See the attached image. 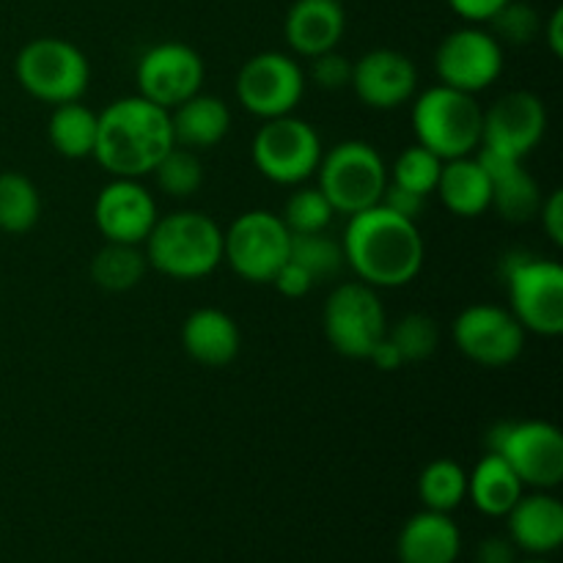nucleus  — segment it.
Returning <instances> with one entry per match:
<instances>
[{
    "label": "nucleus",
    "instance_id": "f257e3e1",
    "mask_svg": "<svg viewBox=\"0 0 563 563\" xmlns=\"http://www.w3.org/2000/svg\"><path fill=\"white\" fill-rule=\"evenodd\" d=\"M344 264L374 289H401L423 269V236L418 223L399 218L383 203L346 218Z\"/></svg>",
    "mask_w": 563,
    "mask_h": 563
},
{
    "label": "nucleus",
    "instance_id": "f03ea898",
    "mask_svg": "<svg viewBox=\"0 0 563 563\" xmlns=\"http://www.w3.org/2000/svg\"><path fill=\"white\" fill-rule=\"evenodd\" d=\"M170 113L141 93L110 102L97 113L93 159L119 179H141L174 148Z\"/></svg>",
    "mask_w": 563,
    "mask_h": 563
},
{
    "label": "nucleus",
    "instance_id": "7ed1b4c3",
    "mask_svg": "<svg viewBox=\"0 0 563 563\" xmlns=\"http://www.w3.org/2000/svg\"><path fill=\"white\" fill-rule=\"evenodd\" d=\"M143 245L148 267L174 280H201L223 262V229L196 209L157 218Z\"/></svg>",
    "mask_w": 563,
    "mask_h": 563
},
{
    "label": "nucleus",
    "instance_id": "20e7f679",
    "mask_svg": "<svg viewBox=\"0 0 563 563\" xmlns=\"http://www.w3.org/2000/svg\"><path fill=\"white\" fill-rule=\"evenodd\" d=\"M484 108L473 93L456 88H427L412 102V132L416 141L440 159H456L476 154L482 146Z\"/></svg>",
    "mask_w": 563,
    "mask_h": 563
},
{
    "label": "nucleus",
    "instance_id": "39448f33",
    "mask_svg": "<svg viewBox=\"0 0 563 563\" xmlns=\"http://www.w3.org/2000/svg\"><path fill=\"white\" fill-rule=\"evenodd\" d=\"M317 176L330 207L346 218L377 207L388 185L383 154L366 141H341L322 152Z\"/></svg>",
    "mask_w": 563,
    "mask_h": 563
},
{
    "label": "nucleus",
    "instance_id": "423d86ee",
    "mask_svg": "<svg viewBox=\"0 0 563 563\" xmlns=\"http://www.w3.org/2000/svg\"><path fill=\"white\" fill-rule=\"evenodd\" d=\"M16 82L33 99L47 104L75 102L91 82V66L77 44L58 36H42L27 42L14 60Z\"/></svg>",
    "mask_w": 563,
    "mask_h": 563
},
{
    "label": "nucleus",
    "instance_id": "0eeeda50",
    "mask_svg": "<svg viewBox=\"0 0 563 563\" xmlns=\"http://www.w3.org/2000/svg\"><path fill=\"white\" fill-rule=\"evenodd\" d=\"M509 311L526 333L555 339L563 333V267L537 256H511L506 264Z\"/></svg>",
    "mask_w": 563,
    "mask_h": 563
},
{
    "label": "nucleus",
    "instance_id": "6e6552de",
    "mask_svg": "<svg viewBox=\"0 0 563 563\" xmlns=\"http://www.w3.org/2000/svg\"><path fill=\"white\" fill-rule=\"evenodd\" d=\"M322 330L328 344L350 361H366L377 341L388 333L383 300L377 289L363 280H346L330 291L322 311Z\"/></svg>",
    "mask_w": 563,
    "mask_h": 563
},
{
    "label": "nucleus",
    "instance_id": "1a4fd4ad",
    "mask_svg": "<svg viewBox=\"0 0 563 563\" xmlns=\"http://www.w3.org/2000/svg\"><path fill=\"white\" fill-rule=\"evenodd\" d=\"M487 449L500 454L526 487L553 489L563 482V434L550 421H504L489 429Z\"/></svg>",
    "mask_w": 563,
    "mask_h": 563
},
{
    "label": "nucleus",
    "instance_id": "9d476101",
    "mask_svg": "<svg viewBox=\"0 0 563 563\" xmlns=\"http://www.w3.org/2000/svg\"><path fill=\"white\" fill-rule=\"evenodd\" d=\"M253 163L264 179L295 187L311 179L322 159V141L308 121L297 115L267 119L253 135Z\"/></svg>",
    "mask_w": 563,
    "mask_h": 563
},
{
    "label": "nucleus",
    "instance_id": "9b49d317",
    "mask_svg": "<svg viewBox=\"0 0 563 563\" xmlns=\"http://www.w3.org/2000/svg\"><path fill=\"white\" fill-rule=\"evenodd\" d=\"M289 242L280 214L251 209L223 231V262L247 284H269L289 258Z\"/></svg>",
    "mask_w": 563,
    "mask_h": 563
},
{
    "label": "nucleus",
    "instance_id": "f8f14e48",
    "mask_svg": "<svg viewBox=\"0 0 563 563\" xmlns=\"http://www.w3.org/2000/svg\"><path fill=\"white\" fill-rule=\"evenodd\" d=\"M306 93V71L291 55L258 53L242 64L236 75V99L251 115L262 121L295 113Z\"/></svg>",
    "mask_w": 563,
    "mask_h": 563
},
{
    "label": "nucleus",
    "instance_id": "ddd939ff",
    "mask_svg": "<svg viewBox=\"0 0 563 563\" xmlns=\"http://www.w3.org/2000/svg\"><path fill=\"white\" fill-rule=\"evenodd\" d=\"M434 71L443 86L476 97L504 75V44L478 25L451 31L434 53Z\"/></svg>",
    "mask_w": 563,
    "mask_h": 563
},
{
    "label": "nucleus",
    "instance_id": "4468645a",
    "mask_svg": "<svg viewBox=\"0 0 563 563\" xmlns=\"http://www.w3.org/2000/svg\"><path fill=\"white\" fill-rule=\"evenodd\" d=\"M454 344L467 361L484 368L511 366L526 350V330L509 308L473 302L454 322Z\"/></svg>",
    "mask_w": 563,
    "mask_h": 563
},
{
    "label": "nucleus",
    "instance_id": "2eb2a0df",
    "mask_svg": "<svg viewBox=\"0 0 563 563\" xmlns=\"http://www.w3.org/2000/svg\"><path fill=\"white\" fill-rule=\"evenodd\" d=\"M203 58L185 42L154 44L135 66L137 93L165 110L196 97L203 86Z\"/></svg>",
    "mask_w": 563,
    "mask_h": 563
},
{
    "label": "nucleus",
    "instance_id": "dca6fc26",
    "mask_svg": "<svg viewBox=\"0 0 563 563\" xmlns=\"http://www.w3.org/2000/svg\"><path fill=\"white\" fill-rule=\"evenodd\" d=\"M548 132V108L531 91H509L495 99L482 119V146L526 159Z\"/></svg>",
    "mask_w": 563,
    "mask_h": 563
},
{
    "label": "nucleus",
    "instance_id": "f3484780",
    "mask_svg": "<svg viewBox=\"0 0 563 563\" xmlns=\"http://www.w3.org/2000/svg\"><path fill=\"white\" fill-rule=\"evenodd\" d=\"M157 203L141 179H113L99 190L93 201V223L104 242L143 245L157 223Z\"/></svg>",
    "mask_w": 563,
    "mask_h": 563
},
{
    "label": "nucleus",
    "instance_id": "a211bd4d",
    "mask_svg": "<svg viewBox=\"0 0 563 563\" xmlns=\"http://www.w3.org/2000/svg\"><path fill=\"white\" fill-rule=\"evenodd\" d=\"M350 88L366 108L396 110L418 91V69L410 55L379 47L352 60Z\"/></svg>",
    "mask_w": 563,
    "mask_h": 563
},
{
    "label": "nucleus",
    "instance_id": "6ab92c4d",
    "mask_svg": "<svg viewBox=\"0 0 563 563\" xmlns=\"http://www.w3.org/2000/svg\"><path fill=\"white\" fill-rule=\"evenodd\" d=\"M476 159L487 170L489 185H493V207L509 223H528L537 218L542 207V190L537 179L522 168V159L506 157L493 148L478 146Z\"/></svg>",
    "mask_w": 563,
    "mask_h": 563
},
{
    "label": "nucleus",
    "instance_id": "aec40b11",
    "mask_svg": "<svg viewBox=\"0 0 563 563\" xmlns=\"http://www.w3.org/2000/svg\"><path fill=\"white\" fill-rule=\"evenodd\" d=\"M344 31L346 14L341 0H295L286 11V44L308 60L339 47Z\"/></svg>",
    "mask_w": 563,
    "mask_h": 563
},
{
    "label": "nucleus",
    "instance_id": "412c9836",
    "mask_svg": "<svg viewBox=\"0 0 563 563\" xmlns=\"http://www.w3.org/2000/svg\"><path fill=\"white\" fill-rule=\"evenodd\" d=\"M506 520H509V539L517 550L548 555L563 544V504L548 489L522 495L511 506Z\"/></svg>",
    "mask_w": 563,
    "mask_h": 563
},
{
    "label": "nucleus",
    "instance_id": "4be33fe9",
    "mask_svg": "<svg viewBox=\"0 0 563 563\" xmlns=\"http://www.w3.org/2000/svg\"><path fill=\"white\" fill-rule=\"evenodd\" d=\"M462 553L460 526L443 511H418L405 522L396 542L401 563H456Z\"/></svg>",
    "mask_w": 563,
    "mask_h": 563
},
{
    "label": "nucleus",
    "instance_id": "5701e85b",
    "mask_svg": "<svg viewBox=\"0 0 563 563\" xmlns=\"http://www.w3.org/2000/svg\"><path fill=\"white\" fill-rule=\"evenodd\" d=\"M240 328L220 308H198L181 324V346L196 363L223 368L240 355Z\"/></svg>",
    "mask_w": 563,
    "mask_h": 563
},
{
    "label": "nucleus",
    "instance_id": "b1692460",
    "mask_svg": "<svg viewBox=\"0 0 563 563\" xmlns=\"http://www.w3.org/2000/svg\"><path fill=\"white\" fill-rule=\"evenodd\" d=\"M434 192L443 207L456 218H482L493 207V185L487 170L473 154L456 159H443Z\"/></svg>",
    "mask_w": 563,
    "mask_h": 563
},
{
    "label": "nucleus",
    "instance_id": "393cba45",
    "mask_svg": "<svg viewBox=\"0 0 563 563\" xmlns=\"http://www.w3.org/2000/svg\"><path fill=\"white\" fill-rule=\"evenodd\" d=\"M170 113V126H174V143L185 148H212L229 135L231 130V110L229 104L212 93L190 97L187 102L176 104Z\"/></svg>",
    "mask_w": 563,
    "mask_h": 563
},
{
    "label": "nucleus",
    "instance_id": "a878e982",
    "mask_svg": "<svg viewBox=\"0 0 563 563\" xmlns=\"http://www.w3.org/2000/svg\"><path fill=\"white\" fill-rule=\"evenodd\" d=\"M522 489L526 484L511 471L509 462L493 451H487V456H482L467 476V498L487 517L509 515L511 506L522 498Z\"/></svg>",
    "mask_w": 563,
    "mask_h": 563
},
{
    "label": "nucleus",
    "instance_id": "bb28decb",
    "mask_svg": "<svg viewBox=\"0 0 563 563\" xmlns=\"http://www.w3.org/2000/svg\"><path fill=\"white\" fill-rule=\"evenodd\" d=\"M49 146L66 159L93 157L97 146V113L75 99V102L55 104L47 121Z\"/></svg>",
    "mask_w": 563,
    "mask_h": 563
},
{
    "label": "nucleus",
    "instance_id": "cd10ccee",
    "mask_svg": "<svg viewBox=\"0 0 563 563\" xmlns=\"http://www.w3.org/2000/svg\"><path fill=\"white\" fill-rule=\"evenodd\" d=\"M148 262L141 245L104 242L91 258V280L104 291H130L146 275Z\"/></svg>",
    "mask_w": 563,
    "mask_h": 563
},
{
    "label": "nucleus",
    "instance_id": "c85d7f7f",
    "mask_svg": "<svg viewBox=\"0 0 563 563\" xmlns=\"http://www.w3.org/2000/svg\"><path fill=\"white\" fill-rule=\"evenodd\" d=\"M42 198L36 185L20 170H0V231L25 234L38 223Z\"/></svg>",
    "mask_w": 563,
    "mask_h": 563
},
{
    "label": "nucleus",
    "instance_id": "c756f323",
    "mask_svg": "<svg viewBox=\"0 0 563 563\" xmlns=\"http://www.w3.org/2000/svg\"><path fill=\"white\" fill-rule=\"evenodd\" d=\"M423 509L451 515L467 498V473L454 460H434L418 476Z\"/></svg>",
    "mask_w": 563,
    "mask_h": 563
},
{
    "label": "nucleus",
    "instance_id": "7c9ffc66",
    "mask_svg": "<svg viewBox=\"0 0 563 563\" xmlns=\"http://www.w3.org/2000/svg\"><path fill=\"white\" fill-rule=\"evenodd\" d=\"M289 258L311 275L313 284H317V280L335 278V275L341 273V267H344L341 242L328 236V231H317V234H291Z\"/></svg>",
    "mask_w": 563,
    "mask_h": 563
},
{
    "label": "nucleus",
    "instance_id": "2f4dec72",
    "mask_svg": "<svg viewBox=\"0 0 563 563\" xmlns=\"http://www.w3.org/2000/svg\"><path fill=\"white\" fill-rule=\"evenodd\" d=\"M152 176L165 196L190 198L201 190L203 165L192 148L174 146L163 159H159L157 168L152 170Z\"/></svg>",
    "mask_w": 563,
    "mask_h": 563
},
{
    "label": "nucleus",
    "instance_id": "473e14b6",
    "mask_svg": "<svg viewBox=\"0 0 563 563\" xmlns=\"http://www.w3.org/2000/svg\"><path fill=\"white\" fill-rule=\"evenodd\" d=\"M440 168H443V159H440L438 154L423 148L421 143H412V146L399 152L394 168H390L388 181L429 198L434 192V187H438Z\"/></svg>",
    "mask_w": 563,
    "mask_h": 563
},
{
    "label": "nucleus",
    "instance_id": "72a5a7b5",
    "mask_svg": "<svg viewBox=\"0 0 563 563\" xmlns=\"http://www.w3.org/2000/svg\"><path fill=\"white\" fill-rule=\"evenodd\" d=\"M335 218V209L324 198L319 187H300L286 201L280 220L286 223L289 234H317V231H328Z\"/></svg>",
    "mask_w": 563,
    "mask_h": 563
},
{
    "label": "nucleus",
    "instance_id": "f704fd0d",
    "mask_svg": "<svg viewBox=\"0 0 563 563\" xmlns=\"http://www.w3.org/2000/svg\"><path fill=\"white\" fill-rule=\"evenodd\" d=\"M385 335L399 350L405 363L427 361V357L434 355V350L440 344L438 322L432 317H427V313H407Z\"/></svg>",
    "mask_w": 563,
    "mask_h": 563
},
{
    "label": "nucleus",
    "instance_id": "c9c22d12",
    "mask_svg": "<svg viewBox=\"0 0 563 563\" xmlns=\"http://www.w3.org/2000/svg\"><path fill=\"white\" fill-rule=\"evenodd\" d=\"M542 31V20L539 11L526 0H509L498 14L489 20V33L498 38L500 44H515V47H526Z\"/></svg>",
    "mask_w": 563,
    "mask_h": 563
},
{
    "label": "nucleus",
    "instance_id": "e433bc0d",
    "mask_svg": "<svg viewBox=\"0 0 563 563\" xmlns=\"http://www.w3.org/2000/svg\"><path fill=\"white\" fill-rule=\"evenodd\" d=\"M311 80L324 91H341L352 82V60L335 49H328L311 58Z\"/></svg>",
    "mask_w": 563,
    "mask_h": 563
},
{
    "label": "nucleus",
    "instance_id": "4c0bfd02",
    "mask_svg": "<svg viewBox=\"0 0 563 563\" xmlns=\"http://www.w3.org/2000/svg\"><path fill=\"white\" fill-rule=\"evenodd\" d=\"M427 201H429L427 196H418V192L405 190V187L394 185V181L385 185L383 198H379V203H383L385 209H390V212L399 214V218L412 220V223H418V218H421L423 209H427Z\"/></svg>",
    "mask_w": 563,
    "mask_h": 563
},
{
    "label": "nucleus",
    "instance_id": "58836bf2",
    "mask_svg": "<svg viewBox=\"0 0 563 563\" xmlns=\"http://www.w3.org/2000/svg\"><path fill=\"white\" fill-rule=\"evenodd\" d=\"M269 284H275V289L284 297H306L308 291L313 289L311 275H308L300 264L291 262V258H286L284 267L275 273V278L269 280Z\"/></svg>",
    "mask_w": 563,
    "mask_h": 563
},
{
    "label": "nucleus",
    "instance_id": "ea45409f",
    "mask_svg": "<svg viewBox=\"0 0 563 563\" xmlns=\"http://www.w3.org/2000/svg\"><path fill=\"white\" fill-rule=\"evenodd\" d=\"M509 0H449L451 11L471 25H482L498 14Z\"/></svg>",
    "mask_w": 563,
    "mask_h": 563
},
{
    "label": "nucleus",
    "instance_id": "a19ab883",
    "mask_svg": "<svg viewBox=\"0 0 563 563\" xmlns=\"http://www.w3.org/2000/svg\"><path fill=\"white\" fill-rule=\"evenodd\" d=\"M539 214H542L544 234L550 236L553 245H563V190H553L548 198H542V207H539Z\"/></svg>",
    "mask_w": 563,
    "mask_h": 563
},
{
    "label": "nucleus",
    "instance_id": "79ce46f5",
    "mask_svg": "<svg viewBox=\"0 0 563 563\" xmlns=\"http://www.w3.org/2000/svg\"><path fill=\"white\" fill-rule=\"evenodd\" d=\"M476 563H517V548L509 537H487L476 550Z\"/></svg>",
    "mask_w": 563,
    "mask_h": 563
},
{
    "label": "nucleus",
    "instance_id": "37998d69",
    "mask_svg": "<svg viewBox=\"0 0 563 563\" xmlns=\"http://www.w3.org/2000/svg\"><path fill=\"white\" fill-rule=\"evenodd\" d=\"M366 361H372L374 368H379V372H396V368L405 366V361H401L399 350H396V346L390 344L388 335H385L383 341H377V346H374V350L368 352Z\"/></svg>",
    "mask_w": 563,
    "mask_h": 563
},
{
    "label": "nucleus",
    "instance_id": "c03bdc74",
    "mask_svg": "<svg viewBox=\"0 0 563 563\" xmlns=\"http://www.w3.org/2000/svg\"><path fill=\"white\" fill-rule=\"evenodd\" d=\"M542 33L550 53H553L555 58H563V9H555L553 14L548 16V22L542 25Z\"/></svg>",
    "mask_w": 563,
    "mask_h": 563
},
{
    "label": "nucleus",
    "instance_id": "a18cd8bd",
    "mask_svg": "<svg viewBox=\"0 0 563 563\" xmlns=\"http://www.w3.org/2000/svg\"><path fill=\"white\" fill-rule=\"evenodd\" d=\"M517 563H550L548 559H542V555H533V559H526V561H517Z\"/></svg>",
    "mask_w": 563,
    "mask_h": 563
}]
</instances>
